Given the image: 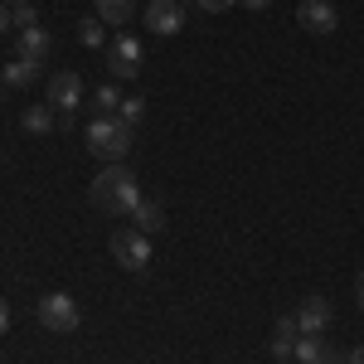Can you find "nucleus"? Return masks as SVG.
<instances>
[{
	"label": "nucleus",
	"mask_w": 364,
	"mask_h": 364,
	"mask_svg": "<svg viewBox=\"0 0 364 364\" xmlns=\"http://www.w3.org/2000/svg\"><path fill=\"white\" fill-rule=\"evenodd\" d=\"M112 257L127 272H146L151 267V238L141 228H117L112 233Z\"/></svg>",
	"instance_id": "20e7f679"
},
{
	"label": "nucleus",
	"mask_w": 364,
	"mask_h": 364,
	"mask_svg": "<svg viewBox=\"0 0 364 364\" xmlns=\"http://www.w3.org/2000/svg\"><path fill=\"white\" fill-rule=\"evenodd\" d=\"M291 355H296V364H340V355L326 345V336H301Z\"/></svg>",
	"instance_id": "9b49d317"
},
{
	"label": "nucleus",
	"mask_w": 364,
	"mask_h": 364,
	"mask_svg": "<svg viewBox=\"0 0 364 364\" xmlns=\"http://www.w3.org/2000/svg\"><path fill=\"white\" fill-rule=\"evenodd\" d=\"M92 102H97V107H102V117H112L117 107H122V92H117V87L107 83V87H97V92H92Z\"/></svg>",
	"instance_id": "aec40b11"
},
{
	"label": "nucleus",
	"mask_w": 364,
	"mask_h": 364,
	"mask_svg": "<svg viewBox=\"0 0 364 364\" xmlns=\"http://www.w3.org/2000/svg\"><path fill=\"white\" fill-rule=\"evenodd\" d=\"M83 78L73 73V68H58V73H49V107H58L63 117H73L78 107H83Z\"/></svg>",
	"instance_id": "423d86ee"
},
{
	"label": "nucleus",
	"mask_w": 364,
	"mask_h": 364,
	"mask_svg": "<svg viewBox=\"0 0 364 364\" xmlns=\"http://www.w3.org/2000/svg\"><path fill=\"white\" fill-rule=\"evenodd\" d=\"M0 5H29V0H0Z\"/></svg>",
	"instance_id": "bb28decb"
},
{
	"label": "nucleus",
	"mask_w": 364,
	"mask_h": 364,
	"mask_svg": "<svg viewBox=\"0 0 364 364\" xmlns=\"http://www.w3.org/2000/svg\"><path fill=\"white\" fill-rule=\"evenodd\" d=\"M39 25V15H34V5H10V29L20 34V29H34Z\"/></svg>",
	"instance_id": "a211bd4d"
},
{
	"label": "nucleus",
	"mask_w": 364,
	"mask_h": 364,
	"mask_svg": "<svg viewBox=\"0 0 364 364\" xmlns=\"http://www.w3.org/2000/svg\"><path fill=\"white\" fill-rule=\"evenodd\" d=\"M146 29H156V34H180V29H185L180 0H151V5H146Z\"/></svg>",
	"instance_id": "1a4fd4ad"
},
{
	"label": "nucleus",
	"mask_w": 364,
	"mask_h": 364,
	"mask_svg": "<svg viewBox=\"0 0 364 364\" xmlns=\"http://www.w3.org/2000/svg\"><path fill=\"white\" fill-rule=\"evenodd\" d=\"M355 291H360V306H364V272H360V282H355Z\"/></svg>",
	"instance_id": "a878e982"
},
{
	"label": "nucleus",
	"mask_w": 364,
	"mask_h": 364,
	"mask_svg": "<svg viewBox=\"0 0 364 364\" xmlns=\"http://www.w3.org/2000/svg\"><path fill=\"white\" fill-rule=\"evenodd\" d=\"M141 58H146L141 39H132V34H117L112 44H107V73H112L117 83H127V78H136V73H141Z\"/></svg>",
	"instance_id": "39448f33"
},
{
	"label": "nucleus",
	"mask_w": 364,
	"mask_h": 364,
	"mask_svg": "<svg viewBox=\"0 0 364 364\" xmlns=\"http://www.w3.org/2000/svg\"><path fill=\"white\" fill-rule=\"evenodd\" d=\"M233 5H238V0H199L204 15H224V10H233Z\"/></svg>",
	"instance_id": "412c9836"
},
{
	"label": "nucleus",
	"mask_w": 364,
	"mask_h": 364,
	"mask_svg": "<svg viewBox=\"0 0 364 364\" xmlns=\"http://www.w3.org/2000/svg\"><path fill=\"white\" fill-rule=\"evenodd\" d=\"M39 68H44V63H29V58H10V63L0 68V83H5V87H29L34 78H39Z\"/></svg>",
	"instance_id": "4468645a"
},
{
	"label": "nucleus",
	"mask_w": 364,
	"mask_h": 364,
	"mask_svg": "<svg viewBox=\"0 0 364 364\" xmlns=\"http://www.w3.org/2000/svg\"><path fill=\"white\" fill-rule=\"evenodd\" d=\"M238 5H248V10H267V0H238Z\"/></svg>",
	"instance_id": "393cba45"
},
{
	"label": "nucleus",
	"mask_w": 364,
	"mask_h": 364,
	"mask_svg": "<svg viewBox=\"0 0 364 364\" xmlns=\"http://www.w3.org/2000/svg\"><path fill=\"white\" fill-rule=\"evenodd\" d=\"M0 97H5V83H0Z\"/></svg>",
	"instance_id": "cd10ccee"
},
{
	"label": "nucleus",
	"mask_w": 364,
	"mask_h": 364,
	"mask_svg": "<svg viewBox=\"0 0 364 364\" xmlns=\"http://www.w3.org/2000/svg\"><path fill=\"white\" fill-rule=\"evenodd\" d=\"M132 228H141L146 238H156V233L166 228V209H161L156 199H141L136 209H132Z\"/></svg>",
	"instance_id": "f8f14e48"
},
{
	"label": "nucleus",
	"mask_w": 364,
	"mask_h": 364,
	"mask_svg": "<svg viewBox=\"0 0 364 364\" xmlns=\"http://www.w3.org/2000/svg\"><path fill=\"white\" fill-rule=\"evenodd\" d=\"M141 112H146V102H141L136 92H132V97H122V107H117L112 117H122L127 127H136V122H141Z\"/></svg>",
	"instance_id": "6ab92c4d"
},
{
	"label": "nucleus",
	"mask_w": 364,
	"mask_h": 364,
	"mask_svg": "<svg viewBox=\"0 0 364 364\" xmlns=\"http://www.w3.org/2000/svg\"><path fill=\"white\" fill-rule=\"evenodd\" d=\"M0 336H10V306L0 301Z\"/></svg>",
	"instance_id": "4be33fe9"
},
{
	"label": "nucleus",
	"mask_w": 364,
	"mask_h": 364,
	"mask_svg": "<svg viewBox=\"0 0 364 364\" xmlns=\"http://www.w3.org/2000/svg\"><path fill=\"white\" fill-rule=\"evenodd\" d=\"M78 44H83V49H102V44H107L102 20H83V25H78Z\"/></svg>",
	"instance_id": "f3484780"
},
{
	"label": "nucleus",
	"mask_w": 364,
	"mask_h": 364,
	"mask_svg": "<svg viewBox=\"0 0 364 364\" xmlns=\"http://www.w3.org/2000/svg\"><path fill=\"white\" fill-rule=\"evenodd\" d=\"M92 204L102 209V214H112V219H132V209L141 204V185L136 175H132V166H107L92 175Z\"/></svg>",
	"instance_id": "f257e3e1"
},
{
	"label": "nucleus",
	"mask_w": 364,
	"mask_h": 364,
	"mask_svg": "<svg viewBox=\"0 0 364 364\" xmlns=\"http://www.w3.org/2000/svg\"><path fill=\"white\" fill-rule=\"evenodd\" d=\"M34 316H39V326L54 331V336H73V331L83 326V311H78V301H73L68 291H49V296H39Z\"/></svg>",
	"instance_id": "7ed1b4c3"
},
{
	"label": "nucleus",
	"mask_w": 364,
	"mask_h": 364,
	"mask_svg": "<svg viewBox=\"0 0 364 364\" xmlns=\"http://www.w3.org/2000/svg\"><path fill=\"white\" fill-rule=\"evenodd\" d=\"M331 301L326 296H306L301 311H296V326H301V336H326V326H331Z\"/></svg>",
	"instance_id": "9d476101"
},
{
	"label": "nucleus",
	"mask_w": 364,
	"mask_h": 364,
	"mask_svg": "<svg viewBox=\"0 0 364 364\" xmlns=\"http://www.w3.org/2000/svg\"><path fill=\"white\" fill-rule=\"evenodd\" d=\"M92 10H97V20L102 25H132V10H136V0H92Z\"/></svg>",
	"instance_id": "2eb2a0df"
},
{
	"label": "nucleus",
	"mask_w": 364,
	"mask_h": 364,
	"mask_svg": "<svg viewBox=\"0 0 364 364\" xmlns=\"http://www.w3.org/2000/svg\"><path fill=\"white\" fill-rule=\"evenodd\" d=\"M296 340H301V326H296V316H282L277 326H272V355L287 360L291 350H296Z\"/></svg>",
	"instance_id": "ddd939ff"
},
{
	"label": "nucleus",
	"mask_w": 364,
	"mask_h": 364,
	"mask_svg": "<svg viewBox=\"0 0 364 364\" xmlns=\"http://www.w3.org/2000/svg\"><path fill=\"white\" fill-rule=\"evenodd\" d=\"M0 34H10V5H0Z\"/></svg>",
	"instance_id": "5701e85b"
},
{
	"label": "nucleus",
	"mask_w": 364,
	"mask_h": 364,
	"mask_svg": "<svg viewBox=\"0 0 364 364\" xmlns=\"http://www.w3.org/2000/svg\"><path fill=\"white\" fill-rule=\"evenodd\" d=\"M296 20H301L306 34H336V25H340V15H336V5H331V0H301Z\"/></svg>",
	"instance_id": "6e6552de"
},
{
	"label": "nucleus",
	"mask_w": 364,
	"mask_h": 364,
	"mask_svg": "<svg viewBox=\"0 0 364 364\" xmlns=\"http://www.w3.org/2000/svg\"><path fill=\"white\" fill-rule=\"evenodd\" d=\"M25 132H29V136L54 132V107H49V102H34V107H25Z\"/></svg>",
	"instance_id": "dca6fc26"
},
{
	"label": "nucleus",
	"mask_w": 364,
	"mask_h": 364,
	"mask_svg": "<svg viewBox=\"0 0 364 364\" xmlns=\"http://www.w3.org/2000/svg\"><path fill=\"white\" fill-rule=\"evenodd\" d=\"M87 151H92L97 161H107V166H127V156H132V127H127L122 117H92V127H87Z\"/></svg>",
	"instance_id": "f03ea898"
},
{
	"label": "nucleus",
	"mask_w": 364,
	"mask_h": 364,
	"mask_svg": "<svg viewBox=\"0 0 364 364\" xmlns=\"http://www.w3.org/2000/svg\"><path fill=\"white\" fill-rule=\"evenodd\" d=\"M15 58H29V63H49L54 58V34L49 29H20L15 34Z\"/></svg>",
	"instance_id": "0eeeda50"
},
{
	"label": "nucleus",
	"mask_w": 364,
	"mask_h": 364,
	"mask_svg": "<svg viewBox=\"0 0 364 364\" xmlns=\"http://www.w3.org/2000/svg\"><path fill=\"white\" fill-rule=\"evenodd\" d=\"M350 364H364V345H355V350H350Z\"/></svg>",
	"instance_id": "b1692460"
}]
</instances>
